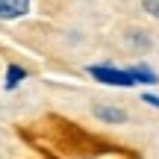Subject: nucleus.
I'll return each mask as SVG.
<instances>
[{"label": "nucleus", "instance_id": "f257e3e1", "mask_svg": "<svg viewBox=\"0 0 159 159\" xmlns=\"http://www.w3.org/2000/svg\"><path fill=\"white\" fill-rule=\"evenodd\" d=\"M89 74L94 80H100L103 85H121V89H130L139 80L133 74V68H112V65H89Z\"/></svg>", "mask_w": 159, "mask_h": 159}, {"label": "nucleus", "instance_id": "f03ea898", "mask_svg": "<svg viewBox=\"0 0 159 159\" xmlns=\"http://www.w3.org/2000/svg\"><path fill=\"white\" fill-rule=\"evenodd\" d=\"M30 12V0H0V21H15Z\"/></svg>", "mask_w": 159, "mask_h": 159}, {"label": "nucleus", "instance_id": "7ed1b4c3", "mask_svg": "<svg viewBox=\"0 0 159 159\" xmlns=\"http://www.w3.org/2000/svg\"><path fill=\"white\" fill-rule=\"evenodd\" d=\"M94 118H100V121H106V124H124L127 121V112L124 109H118V106H94Z\"/></svg>", "mask_w": 159, "mask_h": 159}, {"label": "nucleus", "instance_id": "20e7f679", "mask_svg": "<svg viewBox=\"0 0 159 159\" xmlns=\"http://www.w3.org/2000/svg\"><path fill=\"white\" fill-rule=\"evenodd\" d=\"M27 77V71L24 68H18V65H9V68H6V89H18V83H21V80Z\"/></svg>", "mask_w": 159, "mask_h": 159}, {"label": "nucleus", "instance_id": "39448f33", "mask_svg": "<svg viewBox=\"0 0 159 159\" xmlns=\"http://www.w3.org/2000/svg\"><path fill=\"white\" fill-rule=\"evenodd\" d=\"M142 9L148 12V15L159 18V0H142Z\"/></svg>", "mask_w": 159, "mask_h": 159}, {"label": "nucleus", "instance_id": "423d86ee", "mask_svg": "<svg viewBox=\"0 0 159 159\" xmlns=\"http://www.w3.org/2000/svg\"><path fill=\"white\" fill-rule=\"evenodd\" d=\"M144 103H150V106L159 109V97H153V94H144Z\"/></svg>", "mask_w": 159, "mask_h": 159}]
</instances>
